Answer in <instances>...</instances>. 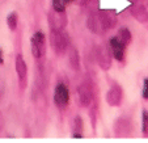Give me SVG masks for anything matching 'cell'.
Here are the masks:
<instances>
[{
  "label": "cell",
  "mask_w": 148,
  "mask_h": 143,
  "mask_svg": "<svg viewBox=\"0 0 148 143\" xmlns=\"http://www.w3.org/2000/svg\"><path fill=\"white\" fill-rule=\"evenodd\" d=\"M50 45L58 55L64 54L71 45V38L66 30H50Z\"/></svg>",
  "instance_id": "6da1fadb"
},
{
  "label": "cell",
  "mask_w": 148,
  "mask_h": 143,
  "mask_svg": "<svg viewBox=\"0 0 148 143\" xmlns=\"http://www.w3.org/2000/svg\"><path fill=\"white\" fill-rule=\"evenodd\" d=\"M130 12L138 23H148V0H132Z\"/></svg>",
  "instance_id": "7a4b0ae2"
},
{
  "label": "cell",
  "mask_w": 148,
  "mask_h": 143,
  "mask_svg": "<svg viewBox=\"0 0 148 143\" xmlns=\"http://www.w3.org/2000/svg\"><path fill=\"white\" fill-rule=\"evenodd\" d=\"M30 47H32V54L34 58L39 59L45 55L46 53V37L45 33L42 30H38L30 38Z\"/></svg>",
  "instance_id": "3957f363"
},
{
  "label": "cell",
  "mask_w": 148,
  "mask_h": 143,
  "mask_svg": "<svg viewBox=\"0 0 148 143\" xmlns=\"http://www.w3.org/2000/svg\"><path fill=\"white\" fill-rule=\"evenodd\" d=\"M77 95H79V102L83 108H88L93 101V83L90 80H84L77 88Z\"/></svg>",
  "instance_id": "277c9868"
},
{
  "label": "cell",
  "mask_w": 148,
  "mask_h": 143,
  "mask_svg": "<svg viewBox=\"0 0 148 143\" xmlns=\"http://www.w3.org/2000/svg\"><path fill=\"white\" fill-rule=\"evenodd\" d=\"M47 21L50 30H66L68 17L66 14V12H58L55 9H53L47 14Z\"/></svg>",
  "instance_id": "5b68a950"
},
{
  "label": "cell",
  "mask_w": 148,
  "mask_h": 143,
  "mask_svg": "<svg viewBox=\"0 0 148 143\" xmlns=\"http://www.w3.org/2000/svg\"><path fill=\"white\" fill-rule=\"evenodd\" d=\"M54 102L59 109H66L70 104V89L64 83H58L54 89Z\"/></svg>",
  "instance_id": "8992f818"
},
{
  "label": "cell",
  "mask_w": 148,
  "mask_h": 143,
  "mask_svg": "<svg viewBox=\"0 0 148 143\" xmlns=\"http://www.w3.org/2000/svg\"><path fill=\"white\" fill-rule=\"evenodd\" d=\"M96 59H97V63L102 70H109L112 67V59H113V54L110 50V46L101 45L96 47Z\"/></svg>",
  "instance_id": "52a82bcc"
},
{
  "label": "cell",
  "mask_w": 148,
  "mask_h": 143,
  "mask_svg": "<svg viewBox=\"0 0 148 143\" xmlns=\"http://www.w3.org/2000/svg\"><path fill=\"white\" fill-rule=\"evenodd\" d=\"M98 17L101 20V24H102L105 32L110 30V29L115 28L118 24V19H117V12L110 11V9H101V11L97 12Z\"/></svg>",
  "instance_id": "ba28073f"
},
{
  "label": "cell",
  "mask_w": 148,
  "mask_h": 143,
  "mask_svg": "<svg viewBox=\"0 0 148 143\" xmlns=\"http://www.w3.org/2000/svg\"><path fill=\"white\" fill-rule=\"evenodd\" d=\"M16 72L18 76V83H20V88L24 89L26 87V79H28V66L24 56L21 54L16 56Z\"/></svg>",
  "instance_id": "9c48e42d"
},
{
  "label": "cell",
  "mask_w": 148,
  "mask_h": 143,
  "mask_svg": "<svg viewBox=\"0 0 148 143\" xmlns=\"http://www.w3.org/2000/svg\"><path fill=\"white\" fill-rule=\"evenodd\" d=\"M110 50H112V54H113V58H115L118 62H123L125 60V50L127 46L118 38V36L115 37H112L110 38Z\"/></svg>",
  "instance_id": "30bf717a"
},
{
  "label": "cell",
  "mask_w": 148,
  "mask_h": 143,
  "mask_svg": "<svg viewBox=\"0 0 148 143\" xmlns=\"http://www.w3.org/2000/svg\"><path fill=\"white\" fill-rule=\"evenodd\" d=\"M106 102L110 107H119L123 100V91L118 84H113L106 92Z\"/></svg>",
  "instance_id": "8fae6325"
},
{
  "label": "cell",
  "mask_w": 148,
  "mask_h": 143,
  "mask_svg": "<svg viewBox=\"0 0 148 143\" xmlns=\"http://www.w3.org/2000/svg\"><path fill=\"white\" fill-rule=\"evenodd\" d=\"M87 26L90 32H93L95 34H102L105 33V29H103L102 24H101V20L98 17L97 12H90L89 16H88L87 20Z\"/></svg>",
  "instance_id": "7c38bea8"
},
{
  "label": "cell",
  "mask_w": 148,
  "mask_h": 143,
  "mask_svg": "<svg viewBox=\"0 0 148 143\" xmlns=\"http://www.w3.org/2000/svg\"><path fill=\"white\" fill-rule=\"evenodd\" d=\"M114 131L121 138L130 135V133H131V122H130V120H127V118L117 120L114 124Z\"/></svg>",
  "instance_id": "4fadbf2b"
},
{
  "label": "cell",
  "mask_w": 148,
  "mask_h": 143,
  "mask_svg": "<svg viewBox=\"0 0 148 143\" xmlns=\"http://www.w3.org/2000/svg\"><path fill=\"white\" fill-rule=\"evenodd\" d=\"M68 60H70L71 67L75 71L80 70V55H79V51L76 47H70V51H68Z\"/></svg>",
  "instance_id": "5bb4252c"
},
{
  "label": "cell",
  "mask_w": 148,
  "mask_h": 143,
  "mask_svg": "<svg viewBox=\"0 0 148 143\" xmlns=\"http://www.w3.org/2000/svg\"><path fill=\"white\" fill-rule=\"evenodd\" d=\"M83 120H81L80 116H75L73 118V134L72 137L76 139H81L83 138Z\"/></svg>",
  "instance_id": "9a60e30c"
},
{
  "label": "cell",
  "mask_w": 148,
  "mask_h": 143,
  "mask_svg": "<svg viewBox=\"0 0 148 143\" xmlns=\"http://www.w3.org/2000/svg\"><path fill=\"white\" fill-rule=\"evenodd\" d=\"M117 36H118V38H119L126 46H129V45H130V42H131V39H132V37H131V32H130V29H129V28H121Z\"/></svg>",
  "instance_id": "2e32d148"
},
{
  "label": "cell",
  "mask_w": 148,
  "mask_h": 143,
  "mask_svg": "<svg viewBox=\"0 0 148 143\" xmlns=\"http://www.w3.org/2000/svg\"><path fill=\"white\" fill-rule=\"evenodd\" d=\"M73 0H51L53 4V9L58 12H66V8L70 3H72Z\"/></svg>",
  "instance_id": "e0dca14e"
},
{
  "label": "cell",
  "mask_w": 148,
  "mask_h": 143,
  "mask_svg": "<svg viewBox=\"0 0 148 143\" xmlns=\"http://www.w3.org/2000/svg\"><path fill=\"white\" fill-rule=\"evenodd\" d=\"M17 23H18V17H17L16 12H11V13L7 16V25L11 30H16L17 28Z\"/></svg>",
  "instance_id": "ac0fdd59"
},
{
  "label": "cell",
  "mask_w": 148,
  "mask_h": 143,
  "mask_svg": "<svg viewBox=\"0 0 148 143\" xmlns=\"http://www.w3.org/2000/svg\"><path fill=\"white\" fill-rule=\"evenodd\" d=\"M142 131L144 137H148V110L144 109L142 112Z\"/></svg>",
  "instance_id": "d6986e66"
},
{
  "label": "cell",
  "mask_w": 148,
  "mask_h": 143,
  "mask_svg": "<svg viewBox=\"0 0 148 143\" xmlns=\"http://www.w3.org/2000/svg\"><path fill=\"white\" fill-rule=\"evenodd\" d=\"M142 95H143V98H144V100H148V78L144 79V81H143Z\"/></svg>",
  "instance_id": "ffe728a7"
},
{
  "label": "cell",
  "mask_w": 148,
  "mask_h": 143,
  "mask_svg": "<svg viewBox=\"0 0 148 143\" xmlns=\"http://www.w3.org/2000/svg\"><path fill=\"white\" fill-rule=\"evenodd\" d=\"M3 127H4V120H3V114L0 112V131L3 130Z\"/></svg>",
  "instance_id": "44dd1931"
},
{
  "label": "cell",
  "mask_w": 148,
  "mask_h": 143,
  "mask_svg": "<svg viewBox=\"0 0 148 143\" xmlns=\"http://www.w3.org/2000/svg\"><path fill=\"white\" fill-rule=\"evenodd\" d=\"M3 63H4V58H3V53L0 50V65H3Z\"/></svg>",
  "instance_id": "7402d4cb"
},
{
  "label": "cell",
  "mask_w": 148,
  "mask_h": 143,
  "mask_svg": "<svg viewBox=\"0 0 148 143\" xmlns=\"http://www.w3.org/2000/svg\"><path fill=\"white\" fill-rule=\"evenodd\" d=\"M4 88H3V83H1V84H0V96H1V95H3V92H4Z\"/></svg>",
  "instance_id": "603a6c76"
}]
</instances>
